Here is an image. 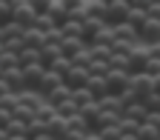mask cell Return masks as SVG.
<instances>
[{"label":"cell","mask_w":160,"mask_h":140,"mask_svg":"<svg viewBox=\"0 0 160 140\" xmlns=\"http://www.w3.org/2000/svg\"><path fill=\"white\" fill-rule=\"evenodd\" d=\"M72 97H74V89H69V86L63 83V86H60V89H54L52 94H46L43 100H46V103H49V106H54V109H57V106H63V103H66V100H72Z\"/></svg>","instance_id":"obj_12"},{"label":"cell","mask_w":160,"mask_h":140,"mask_svg":"<svg viewBox=\"0 0 160 140\" xmlns=\"http://www.w3.org/2000/svg\"><path fill=\"white\" fill-rule=\"evenodd\" d=\"M23 40H26V46L29 49H43L46 46V34L40 32L37 26H32V29H26V34H23Z\"/></svg>","instance_id":"obj_18"},{"label":"cell","mask_w":160,"mask_h":140,"mask_svg":"<svg viewBox=\"0 0 160 140\" xmlns=\"http://www.w3.org/2000/svg\"><path fill=\"white\" fill-rule=\"evenodd\" d=\"M140 43H146V46H157L160 43V20L149 17V23L140 29Z\"/></svg>","instance_id":"obj_8"},{"label":"cell","mask_w":160,"mask_h":140,"mask_svg":"<svg viewBox=\"0 0 160 140\" xmlns=\"http://www.w3.org/2000/svg\"><path fill=\"white\" fill-rule=\"evenodd\" d=\"M3 132H6V134H29V123H23V120H17V117H14Z\"/></svg>","instance_id":"obj_33"},{"label":"cell","mask_w":160,"mask_h":140,"mask_svg":"<svg viewBox=\"0 0 160 140\" xmlns=\"http://www.w3.org/2000/svg\"><path fill=\"white\" fill-rule=\"evenodd\" d=\"M152 60H157V63H160V43L152 46Z\"/></svg>","instance_id":"obj_42"},{"label":"cell","mask_w":160,"mask_h":140,"mask_svg":"<svg viewBox=\"0 0 160 140\" xmlns=\"http://www.w3.org/2000/svg\"><path fill=\"white\" fill-rule=\"evenodd\" d=\"M123 114H126V117H132V120H137V123H146V117H149V109H146V103H143V100H140V103L129 106Z\"/></svg>","instance_id":"obj_24"},{"label":"cell","mask_w":160,"mask_h":140,"mask_svg":"<svg viewBox=\"0 0 160 140\" xmlns=\"http://www.w3.org/2000/svg\"><path fill=\"white\" fill-rule=\"evenodd\" d=\"M94 94L89 92V86H83V89H74V103L80 106V109H83V106H89V103H94Z\"/></svg>","instance_id":"obj_29"},{"label":"cell","mask_w":160,"mask_h":140,"mask_svg":"<svg viewBox=\"0 0 160 140\" xmlns=\"http://www.w3.org/2000/svg\"><path fill=\"white\" fill-rule=\"evenodd\" d=\"M129 60H132V66H129V74H140V72H146L149 60H152V46H146V43H137V46L132 49Z\"/></svg>","instance_id":"obj_2"},{"label":"cell","mask_w":160,"mask_h":140,"mask_svg":"<svg viewBox=\"0 0 160 140\" xmlns=\"http://www.w3.org/2000/svg\"><path fill=\"white\" fill-rule=\"evenodd\" d=\"M89 92L100 100V97H106V94H112L109 92V83H106V77H94L92 74V80H89Z\"/></svg>","instance_id":"obj_22"},{"label":"cell","mask_w":160,"mask_h":140,"mask_svg":"<svg viewBox=\"0 0 160 140\" xmlns=\"http://www.w3.org/2000/svg\"><path fill=\"white\" fill-rule=\"evenodd\" d=\"M89 17V0H72V9H69V20H83Z\"/></svg>","instance_id":"obj_21"},{"label":"cell","mask_w":160,"mask_h":140,"mask_svg":"<svg viewBox=\"0 0 160 140\" xmlns=\"http://www.w3.org/2000/svg\"><path fill=\"white\" fill-rule=\"evenodd\" d=\"M146 123H149V126H154V129H160V112H149Z\"/></svg>","instance_id":"obj_39"},{"label":"cell","mask_w":160,"mask_h":140,"mask_svg":"<svg viewBox=\"0 0 160 140\" xmlns=\"http://www.w3.org/2000/svg\"><path fill=\"white\" fill-rule=\"evenodd\" d=\"M63 83H66V77H63V74H57V72H52V69H49V72H46V77H43V83H40V89H37V92H40V94H43V97H46V94H52L54 89H60V86H63Z\"/></svg>","instance_id":"obj_11"},{"label":"cell","mask_w":160,"mask_h":140,"mask_svg":"<svg viewBox=\"0 0 160 140\" xmlns=\"http://www.w3.org/2000/svg\"><path fill=\"white\" fill-rule=\"evenodd\" d=\"M69 129H72V132H83V134H89V132H92V123H89L83 114H74V117H69Z\"/></svg>","instance_id":"obj_28"},{"label":"cell","mask_w":160,"mask_h":140,"mask_svg":"<svg viewBox=\"0 0 160 140\" xmlns=\"http://www.w3.org/2000/svg\"><path fill=\"white\" fill-rule=\"evenodd\" d=\"M143 103H146V109H149V112H160V92L146 94V97H143Z\"/></svg>","instance_id":"obj_36"},{"label":"cell","mask_w":160,"mask_h":140,"mask_svg":"<svg viewBox=\"0 0 160 140\" xmlns=\"http://www.w3.org/2000/svg\"><path fill=\"white\" fill-rule=\"evenodd\" d=\"M120 140H140V137H137V134H123Z\"/></svg>","instance_id":"obj_45"},{"label":"cell","mask_w":160,"mask_h":140,"mask_svg":"<svg viewBox=\"0 0 160 140\" xmlns=\"http://www.w3.org/2000/svg\"><path fill=\"white\" fill-rule=\"evenodd\" d=\"M97 103H100V109H103V112H114V114H123V112H126L120 94H106V97H100Z\"/></svg>","instance_id":"obj_14"},{"label":"cell","mask_w":160,"mask_h":140,"mask_svg":"<svg viewBox=\"0 0 160 140\" xmlns=\"http://www.w3.org/2000/svg\"><path fill=\"white\" fill-rule=\"evenodd\" d=\"M69 132H72V129H69V120H66L63 114H57L52 123H49V134H52V137H57V140H60V137H66Z\"/></svg>","instance_id":"obj_20"},{"label":"cell","mask_w":160,"mask_h":140,"mask_svg":"<svg viewBox=\"0 0 160 140\" xmlns=\"http://www.w3.org/2000/svg\"><path fill=\"white\" fill-rule=\"evenodd\" d=\"M129 12H132V3L129 0H109V23L112 26H120V23H126L129 20Z\"/></svg>","instance_id":"obj_3"},{"label":"cell","mask_w":160,"mask_h":140,"mask_svg":"<svg viewBox=\"0 0 160 140\" xmlns=\"http://www.w3.org/2000/svg\"><path fill=\"white\" fill-rule=\"evenodd\" d=\"M60 29H63L66 40H72V37H83V23H80V20H66Z\"/></svg>","instance_id":"obj_26"},{"label":"cell","mask_w":160,"mask_h":140,"mask_svg":"<svg viewBox=\"0 0 160 140\" xmlns=\"http://www.w3.org/2000/svg\"><path fill=\"white\" fill-rule=\"evenodd\" d=\"M37 12H34V3L32 0H14V23H20L23 29H32L37 23Z\"/></svg>","instance_id":"obj_1"},{"label":"cell","mask_w":160,"mask_h":140,"mask_svg":"<svg viewBox=\"0 0 160 140\" xmlns=\"http://www.w3.org/2000/svg\"><path fill=\"white\" fill-rule=\"evenodd\" d=\"M23 34H26V29L20 26V23H14V20H12V23H6V26H3V32H0L3 43H6V40H20Z\"/></svg>","instance_id":"obj_23"},{"label":"cell","mask_w":160,"mask_h":140,"mask_svg":"<svg viewBox=\"0 0 160 140\" xmlns=\"http://www.w3.org/2000/svg\"><path fill=\"white\" fill-rule=\"evenodd\" d=\"M100 137H103V140H120L123 132H120V126H112V129H103V132H100Z\"/></svg>","instance_id":"obj_37"},{"label":"cell","mask_w":160,"mask_h":140,"mask_svg":"<svg viewBox=\"0 0 160 140\" xmlns=\"http://www.w3.org/2000/svg\"><path fill=\"white\" fill-rule=\"evenodd\" d=\"M137 137H140V140H160V129L143 123V126H140V132H137Z\"/></svg>","instance_id":"obj_34"},{"label":"cell","mask_w":160,"mask_h":140,"mask_svg":"<svg viewBox=\"0 0 160 140\" xmlns=\"http://www.w3.org/2000/svg\"><path fill=\"white\" fill-rule=\"evenodd\" d=\"M60 140H86V134L83 132H69L66 137H60Z\"/></svg>","instance_id":"obj_41"},{"label":"cell","mask_w":160,"mask_h":140,"mask_svg":"<svg viewBox=\"0 0 160 140\" xmlns=\"http://www.w3.org/2000/svg\"><path fill=\"white\" fill-rule=\"evenodd\" d=\"M103 26H109L106 20H100V17H86V20H83V40H86V43H92L94 34L103 29Z\"/></svg>","instance_id":"obj_13"},{"label":"cell","mask_w":160,"mask_h":140,"mask_svg":"<svg viewBox=\"0 0 160 140\" xmlns=\"http://www.w3.org/2000/svg\"><path fill=\"white\" fill-rule=\"evenodd\" d=\"M49 69H52V72H57V74H63V77H66V74H69V72L74 69V63H72V60H69V57H60V60H54V63H52Z\"/></svg>","instance_id":"obj_31"},{"label":"cell","mask_w":160,"mask_h":140,"mask_svg":"<svg viewBox=\"0 0 160 140\" xmlns=\"http://www.w3.org/2000/svg\"><path fill=\"white\" fill-rule=\"evenodd\" d=\"M46 72H49V66H43V63L26 66V83H29V89H32V92H37V89H40V83H43V77H46Z\"/></svg>","instance_id":"obj_9"},{"label":"cell","mask_w":160,"mask_h":140,"mask_svg":"<svg viewBox=\"0 0 160 140\" xmlns=\"http://www.w3.org/2000/svg\"><path fill=\"white\" fill-rule=\"evenodd\" d=\"M34 63H43V60H40V49H23V52H20V66H34Z\"/></svg>","instance_id":"obj_25"},{"label":"cell","mask_w":160,"mask_h":140,"mask_svg":"<svg viewBox=\"0 0 160 140\" xmlns=\"http://www.w3.org/2000/svg\"><path fill=\"white\" fill-rule=\"evenodd\" d=\"M129 80H132V74L123 72V69H112V72L106 74V83H109V92H112V94H123V92L129 89Z\"/></svg>","instance_id":"obj_4"},{"label":"cell","mask_w":160,"mask_h":140,"mask_svg":"<svg viewBox=\"0 0 160 140\" xmlns=\"http://www.w3.org/2000/svg\"><path fill=\"white\" fill-rule=\"evenodd\" d=\"M0 20H3V26L14 20V0H3L0 3Z\"/></svg>","instance_id":"obj_30"},{"label":"cell","mask_w":160,"mask_h":140,"mask_svg":"<svg viewBox=\"0 0 160 140\" xmlns=\"http://www.w3.org/2000/svg\"><path fill=\"white\" fill-rule=\"evenodd\" d=\"M89 80H92V72H89L86 66H74V69L66 74V86H69V89H83V86H89Z\"/></svg>","instance_id":"obj_6"},{"label":"cell","mask_w":160,"mask_h":140,"mask_svg":"<svg viewBox=\"0 0 160 140\" xmlns=\"http://www.w3.org/2000/svg\"><path fill=\"white\" fill-rule=\"evenodd\" d=\"M129 86L137 92V97H140V100H143L146 94H152V92H154V77H152V74H146V72H140V74H132Z\"/></svg>","instance_id":"obj_5"},{"label":"cell","mask_w":160,"mask_h":140,"mask_svg":"<svg viewBox=\"0 0 160 140\" xmlns=\"http://www.w3.org/2000/svg\"><path fill=\"white\" fill-rule=\"evenodd\" d=\"M89 72H92L94 77H106V74L112 72V63H103V60H92V66H89Z\"/></svg>","instance_id":"obj_32"},{"label":"cell","mask_w":160,"mask_h":140,"mask_svg":"<svg viewBox=\"0 0 160 140\" xmlns=\"http://www.w3.org/2000/svg\"><path fill=\"white\" fill-rule=\"evenodd\" d=\"M117 43V34H114V26L109 23V26H103L97 34H94V40H92V46H114Z\"/></svg>","instance_id":"obj_15"},{"label":"cell","mask_w":160,"mask_h":140,"mask_svg":"<svg viewBox=\"0 0 160 140\" xmlns=\"http://www.w3.org/2000/svg\"><path fill=\"white\" fill-rule=\"evenodd\" d=\"M69 9H72V0H49V12L46 14H52L60 26L69 20Z\"/></svg>","instance_id":"obj_10"},{"label":"cell","mask_w":160,"mask_h":140,"mask_svg":"<svg viewBox=\"0 0 160 140\" xmlns=\"http://www.w3.org/2000/svg\"><path fill=\"white\" fill-rule=\"evenodd\" d=\"M34 26H37L40 32H43V34H49V32H54V29H60V23H57V20H54L52 14H40Z\"/></svg>","instance_id":"obj_27"},{"label":"cell","mask_w":160,"mask_h":140,"mask_svg":"<svg viewBox=\"0 0 160 140\" xmlns=\"http://www.w3.org/2000/svg\"><path fill=\"white\" fill-rule=\"evenodd\" d=\"M63 57V46H54V43H46L40 49V60H43V66H52L54 60Z\"/></svg>","instance_id":"obj_19"},{"label":"cell","mask_w":160,"mask_h":140,"mask_svg":"<svg viewBox=\"0 0 160 140\" xmlns=\"http://www.w3.org/2000/svg\"><path fill=\"white\" fill-rule=\"evenodd\" d=\"M0 140H32L29 134H6V132H0Z\"/></svg>","instance_id":"obj_40"},{"label":"cell","mask_w":160,"mask_h":140,"mask_svg":"<svg viewBox=\"0 0 160 140\" xmlns=\"http://www.w3.org/2000/svg\"><path fill=\"white\" fill-rule=\"evenodd\" d=\"M126 23H129V26H134L137 32L149 23V9H146V0H143V3H132V12H129V20H126Z\"/></svg>","instance_id":"obj_7"},{"label":"cell","mask_w":160,"mask_h":140,"mask_svg":"<svg viewBox=\"0 0 160 140\" xmlns=\"http://www.w3.org/2000/svg\"><path fill=\"white\" fill-rule=\"evenodd\" d=\"M34 140H57V137H52V134L46 132V134H40V137H34Z\"/></svg>","instance_id":"obj_44"},{"label":"cell","mask_w":160,"mask_h":140,"mask_svg":"<svg viewBox=\"0 0 160 140\" xmlns=\"http://www.w3.org/2000/svg\"><path fill=\"white\" fill-rule=\"evenodd\" d=\"M86 46H92V43H86L83 37H72V40H63V57H77L80 52H83Z\"/></svg>","instance_id":"obj_16"},{"label":"cell","mask_w":160,"mask_h":140,"mask_svg":"<svg viewBox=\"0 0 160 140\" xmlns=\"http://www.w3.org/2000/svg\"><path fill=\"white\" fill-rule=\"evenodd\" d=\"M129 66H132L129 54H117V52H114V57H112V69H123V72H129Z\"/></svg>","instance_id":"obj_35"},{"label":"cell","mask_w":160,"mask_h":140,"mask_svg":"<svg viewBox=\"0 0 160 140\" xmlns=\"http://www.w3.org/2000/svg\"><path fill=\"white\" fill-rule=\"evenodd\" d=\"M114 34H117V40H123V43H140V32L134 26H129V23L114 26Z\"/></svg>","instance_id":"obj_17"},{"label":"cell","mask_w":160,"mask_h":140,"mask_svg":"<svg viewBox=\"0 0 160 140\" xmlns=\"http://www.w3.org/2000/svg\"><path fill=\"white\" fill-rule=\"evenodd\" d=\"M146 9H149V17L160 20V0H146Z\"/></svg>","instance_id":"obj_38"},{"label":"cell","mask_w":160,"mask_h":140,"mask_svg":"<svg viewBox=\"0 0 160 140\" xmlns=\"http://www.w3.org/2000/svg\"><path fill=\"white\" fill-rule=\"evenodd\" d=\"M86 140H103V137H100V132H89V134H86Z\"/></svg>","instance_id":"obj_43"}]
</instances>
